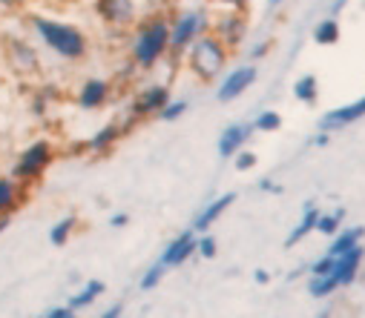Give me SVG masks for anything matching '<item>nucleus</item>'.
<instances>
[{
  "instance_id": "nucleus-31",
  "label": "nucleus",
  "mask_w": 365,
  "mask_h": 318,
  "mask_svg": "<svg viewBox=\"0 0 365 318\" xmlns=\"http://www.w3.org/2000/svg\"><path fill=\"white\" fill-rule=\"evenodd\" d=\"M216 253H219V244H216V238L210 235V233H205V235H199V244H196V255H202V258H216Z\"/></svg>"
},
{
  "instance_id": "nucleus-25",
  "label": "nucleus",
  "mask_w": 365,
  "mask_h": 318,
  "mask_svg": "<svg viewBox=\"0 0 365 318\" xmlns=\"http://www.w3.org/2000/svg\"><path fill=\"white\" fill-rule=\"evenodd\" d=\"M342 221H345V209H342V206H336V209H331V212H322L319 224H317V233L325 235V238H336L339 230H342Z\"/></svg>"
},
{
  "instance_id": "nucleus-40",
  "label": "nucleus",
  "mask_w": 365,
  "mask_h": 318,
  "mask_svg": "<svg viewBox=\"0 0 365 318\" xmlns=\"http://www.w3.org/2000/svg\"><path fill=\"white\" fill-rule=\"evenodd\" d=\"M130 224V216L127 212H115V216L110 218V227H115V230H121V227H127Z\"/></svg>"
},
{
  "instance_id": "nucleus-37",
  "label": "nucleus",
  "mask_w": 365,
  "mask_h": 318,
  "mask_svg": "<svg viewBox=\"0 0 365 318\" xmlns=\"http://www.w3.org/2000/svg\"><path fill=\"white\" fill-rule=\"evenodd\" d=\"M270 49H273V41H262V43H256V46L250 49V58H253V60H262Z\"/></svg>"
},
{
  "instance_id": "nucleus-45",
  "label": "nucleus",
  "mask_w": 365,
  "mask_h": 318,
  "mask_svg": "<svg viewBox=\"0 0 365 318\" xmlns=\"http://www.w3.org/2000/svg\"><path fill=\"white\" fill-rule=\"evenodd\" d=\"M282 4V0H267V6H279Z\"/></svg>"
},
{
  "instance_id": "nucleus-42",
  "label": "nucleus",
  "mask_w": 365,
  "mask_h": 318,
  "mask_svg": "<svg viewBox=\"0 0 365 318\" xmlns=\"http://www.w3.org/2000/svg\"><path fill=\"white\" fill-rule=\"evenodd\" d=\"M253 281H256L259 287H264V284H270V272H267V270H256V272H253Z\"/></svg>"
},
{
  "instance_id": "nucleus-14",
  "label": "nucleus",
  "mask_w": 365,
  "mask_h": 318,
  "mask_svg": "<svg viewBox=\"0 0 365 318\" xmlns=\"http://www.w3.org/2000/svg\"><path fill=\"white\" fill-rule=\"evenodd\" d=\"M133 124H135L133 118H130L127 124H115V121H113V124H104L98 132H93V135L83 141V149H86L89 155H107V152H113L115 144L127 135V129H130Z\"/></svg>"
},
{
  "instance_id": "nucleus-32",
  "label": "nucleus",
  "mask_w": 365,
  "mask_h": 318,
  "mask_svg": "<svg viewBox=\"0 0 365 318\" xmlns=\"http://www.w3.org/2000/svg\"><path fill=\"white\" fill-rule=\"evenodd\" d=\"M334 264H336V258H331V255H322V258H317V261L308 267V275H311V278H319V275H331V272H334Z\"/></svg>"
},
{
  "instance_id": "nucleus-41",
  "label": "nucleus",
  "mask_w": 365,
  "mask_h": 318,
  "mask_svg": "<svg viewBox=\"0 0 365 318\" xmlns=\"http://www.w3.org/2000/svg\"><path fill=\"white\" fill-rule=\"evenodd\" d=\"M311 144L322 149V147H328V144H331V135H328V132H317V135L311 138Z\"/></svg>"
},
{
  "instance_id": "nucleus-13",
  "label": "nucleus",
  "mask_w": 365,
  "mask_h": 318,
  "mask_svg": "<svg viewBox=\"0 0 365 318\" xmlns=\"http://www.w3.org/2000/svg\"><path fill=\"white\" fill-rule=\"evenodd\" d=\"M196 244H199V235L193 233V230H187V233H181V235H175L164 250H161V255H158V264L161 267H167V270H173V267H181V264H187L193 255H196Z\"/></svg>"
},
{
  "instance_id": "nucleus-20",
  "label": "nucleus",
  "mask_w": 365,
  "mask_h": 318,
  "mask_svg": "<svg viewBox=\"0 0 365 318\" xmlns=\"http://www.w3.org/2000/svg\"><path fill=\"white\" fill-rule=\"evenodd\" d=\"M104 290H107V284L104 281H98V278H89L86 284H81L72 295H69V301H66V307H72L75 312L78 309H86V307H93L101 295H104Z\"/></svg>"
},
{
  "instance_id": "nucleus-26",
  "label": "nucleus",
  "mask_w": 365,
  "mask_h": 318,
  "mask_svg": "<svg viewBox=\"0 0 365 318\" xmlns=\"http://www.w3.org/2000/svg\"><path fill=\"white\" fill-rule=\"evenodd\" d=\"M253 129L256 132H279L282 129V115L277 110H262L253 121Z\"/></svg>"
},
{
  "instance_id": "nucleus-1",
  "label": "nucleus",
  "mask_w": 365,
  "mask_h": 318,
  "mask_svg": "<svg viewBox=\"0 0 365 318\" xmlns=\"http://www.w3.org/2000/svg\"><path fill=\"white\" fill-rule=\"evenodd\" d=\"M29 29L35 32V38L61 60L69 63H81L89 55V38L81 26L66 23V21H55L46 15H29L26 18Z\"/></svg>"
},
{
  "instance_id": "nucleus-15",
  "label": "nucleus",
  "mask_w": 365,
  "mask_h": 318,
  "mask_svg": "<svg viewBox=\"0 0 365 318\" xmlns=\"http://www.w3.org/2000/svg\"><path fill=\"white\" fill-rule=\"evenodd\" d=\"M253 132H256L253 124H230V127H225L222 135H219V141H216L219 158H222V161H233V158L247 147V141H250Z\"/></svg>"
},
{
  "instance_id": "nucleus-19",
  "label": "nucleus",
  "mask_w": 365,
  "mask_h": 318,
  "mask_svg": "<svg viewBox=\"0 0 365 318\" xmlns=\"http://www.w3.org/2000/svg\"><path fill=\"white\" fill-rule=\"evenodd\" d=\"M319 216H322V209H319L314 201H308V203L302 206V218L294 224V230H291V233H288V238H285V247H297V244H302L311 233H317Z\"/></svg>"
},
{
  "instance_id": "nucleus-34",
  "label": "nucleus",
  "mask_w": 365,
  "mask_h": 318,
  "mask_svg": "<svg viewBox=\"0 0 365 318\" xmlns=\"http://www.w3.org/2000/svg\"><path fill=\"white\" fill-rule=\"evenodd\" d=\"M207 4L219 6L222 12L230 9V12H247V0H207Z\"/></svg>"
},
{
  "instance_id": "nucleus-47",
  "label": "nucleus",
  "mask_w": 365,
  "mask_h": 318,
  "mask_svg": "<svg viewBox=\"0 0 365 318\" xmlns=\"http://www.w3.org/2000/svg\"><path fill=\"white\" fill-rule=\"evenodd\" d=\"M0 80H4V69H0Z\"/></svg>"
},
{
  "instance_id": "nucleus-27",
  "label": "nucleus",
  "mask_w": 365,
  "mask_h": 318,
  "mask_svg": "<svg viewBox=\"0 0 365 318\" xmlns=\"http://www.w3.org/2000/svg\"><path fill=\"white\" fill-rule=\"evenodd\" d=\"M339 287L334 281V275H319V278H308V295L311 298H328L334 295Z\"/></svg>"
},
{
  "instance_id": "nucleus-21",
  "label": "nucleus",
  "mask_w": 365,
  "mask_h": 318,
  "mask_svg": "<svg viewBox=\"0 0 365 318\" xmlns=\"http://www.w3.org/2000/svg\"><path fill=\"white\" fill-rule=\"evenodd\" d=\"M362 238H365V227H345V230H339V235H336V238H331V244H328V253H325V255L339 258V255H345V253H351V250L362 247Z\"/></svg>"
},
{
  "instance_id": "nucleus-8",
  "label": "nucleus",
  "mask_w": 365,
  "mask_h": 318,
  "mask_svg": "<svg viewBox=\"0 0 365 318\" xmlns=\"http://www.w3.org/2000/svg\"><path fill=\"white\" fill-rule=\"evenodd\" d=\"M170 100H173V95H170L167 83H150V86L135 92V97L130 103V118L133 121H144V118H153V115L158 118Z\"/></svg>"
},
{
  "instance_id": "nucleus-2",
  "label": "nucleus",
  "mask_w": 365,
  "mask_h": 318,
  "mask_svg": "<svg viewBox=\"0 0 365 318\" xmlns=\"http://www.w3.org/2000/svg\"><path fill=\"white\" fill-rule=\"evenodd\" d=\"M170 52V18L147 15L130 35V60L138 72H150Z\"/></svg>"
},
{
  "instance_id": "nucleus-38",
  "label": "nucleus",
  "mask_w": 365,
  "mask_h": 318,
  "mask_svg": "<svg viewBox=\"0 0 365 318\" xmlns=\"http://www.w3.org/2000/svg\"><path fill=\"white\" fill-rule=\"evenodd\" d=\"M98 318H124V304H110Z\"/></svg>"
},
{
  "instance_id": "nucleus-30",
  "label": "nucleus",
  "mask_w": 365,
  "mask_h": 318,
  "mask_svg": "<svg viewBox=\"0 0 365 318\" xmlns=\"http://www.w3.org/2000/svg\"><path fill=\"white\" fill-rule=\"evenodd\" d=\"M49 106H52V95H49V89H38V92L32 95V100H29V112H32L35 118H46Z\"/></svg>"
},
{
  "instance_id": "nucleus-29",
  "label": "nucleus",
  "mask_w": 365,
  "mask_h": 318,
  "mask_svg": "<svg viewBox=\"0 0 365 318\" xmlns=\"http://www.w3.org/2000/svg\"><path fill=\"white\" fill-rule=\"evenodd\" d=\"M190 110V100L187 97H173L167 106H164V110H161V121H167V124H173V121H178L181 115H185Z\"/></svg>"
},
{
  "instance_id": "nucleus-43",
  "label": "nucleus",
  "mask_w": 365,
  "mask_h": 318,
  "mask_svg": "<svg viewBox=\"0 0 365 318\" xmlns=\"http://www.w3.org/2000/svg\"><path fill=\"white\" fill-rule=\"evenodd\" d=\"M345 4H348V0H334V4H331V18H336L345 9Z\"/></svg>"
},
{
  "instance_id": "nucleus-7",
  "label": "nucleus",
  "mask_w": 365,
  "mask_h": 318,
  "mask_svg": "<svg viewBox=\"0 0 365 318\" xmlns=\"http://www.w3.org/2000/svg\"><path fill=\"white\" fill-rule=\"evenodd\" d=\"M96 15L107 29L115 32H130L147 18L141 0H96Z\"/></svg>"
},
{
  "instance_id": "nucleus-18",
  "label": "nucleus",
  "mask_w": 365,
  "mask_h": 318,
  "mask_svg": "<svg viewBox=\"0 0 365 318\" xmlns=\"http://www.w3.org/2000/svg\"><path fill=\"white\" fill-rule=\"evenodd\" d=\"M362 261H365V247H356V250H351V253H345V255L336 258L331 275H334V281H336L339 290H342V287H351V284L359 278Z\"/></svg>"
},
{
  "instance_id": "nucleus-4",
  "label": "nucleus",
  "mask_w": 365,
  "mask_h": 318,
  "mask_svg": "<svg viewBox=\"0 0 365 318\" xmlns=\"http://www.w3.org/2000/svg\"><path fill=\"white\" fill-rule=\"evenodd\" d=\"M213 32V18L205 9H181L170 18V52L185 55L199 38Z\"/></svg>"
},
{
  "instance_id": "nucleus-22",
  "label": "nucleus",
  "mask_w": 365,
  "mask_h": 318,
  "mask_svg": "<svg viewBox=\"0 0 365 318\" xmlns=\"http://www.w3.org/2000/svg\"><path fill=\"white\" fill-rule=\"evenodd\" d=\"M311 38H314V43L317 46H334V43H339V38H342V29H339V21L336 18H322L317 26H314V32H311Z\"/></svg>"
},
{
  "instance_id": "nucleus-17",
  "label": "nucleus",
  "mask_w": 365,
  "mask_h": 318,
  "mask_svg": "<svg viewBox=\"0 0 365 318\" xmlns=\"http://www.w3.org/2000/svg\"><path fill=\"white\" fill-rule=\"evenodd\" d=\"M26 201V186L18 184L12 175L0 172V218H12V212H18Z\"/></svg>"
},
{
  "instance_id": "nucleus-16",
  "label": "nucleus",
  "mask_w": 365,
  "mask_h": 318,
  "mask_svg": "<svg viewBox=\"0 0 365 318\" xmlns=\"http://www.w3.org/2000/svg\"><path fill=\"white\" fill-rule=\"evenodd\" d=\"M233 201H236V192H225V195L207 201V203L199 209V216L193 218V233H196V235H205V233L225 216V212L233 206Z\"/></svg>"
},
{
  "instance_id": "nucleus-36",
  "label": "nucleus",
  "mask_w": 365,
  "mask_h": 318,
  "mask_svg": "<svg viewBox=\"0 0 365 318\" xmlns=\"http://www.w3.org/2000/svg\"><path fill=\"white\" fill-rule=\"evenodd\" d=\"M259 189L270 192V195H282V184H277L273 178H259Z\"/></svg>"
},
{
  "instance_id": "nucleus-39",
  "label": "nucleus",
  "mask_w": 365,
  "mask_h": 318,
  "mask_svg": "<svg viewBox=\"0 0 365 318\" xmlns=\"http://www.w3.org/2000/svg\"><path fill=\"white\" fill-rule=\"evenodd\" d=\"M26 0H0V12H18Z\"/></svg>"
},
{
  "instance_id": "nucleus-46",
  "label": "nucleus",
  "mask_w": 365,
  "mask_h": 318,
  "mask_svg": "<svg viewBox=\"0 0 365 318\" xmlns=\"http://www.w3.org/2000/svg\"><path fill=\"white\" fill-rule=\"evenodd\" d=\"M317 318H331V315H328V312H319V315H317Z\"/></svg>"
},
{
  "instance_id": "nucleus-24",
  "label": "nucleus",
  "mask_w": 365,
  "mask_h": 318,
  "mask_svg": "<svg viewBox=\"0 0 365 318\" xmlns=\"http://www.w3.org/2000/svg\"><path fill=\"white\" fill-rule=\"evenodd\" d=\"M294 97L299 100V103H317L319 100V80H317V75H302V78H297L294 80Z\"/></svg>"
},
{
  "instance_id": "nucleus-48",
  "label": "nucleus",
  "mask_w": 365,
  "mask_h": 318,
  "mask_svg": "<svg viewBox=\"0 0 365 318\" xmlns=\"http://www.w3.org/2000/svg\"><path fill=\"white\" fill-rule=\"evenodd\" d=\"M41 318H43V315H41Z\"/></svg>"
},
{
  "instance_id": "nucleus-12",
  "label": "nucleus",
  "mask_w": 365,
  "mask_h": 318,
  "mask_svg": "<svg viewBox=\"0 0 365 318\" xmlns=\"http://www.w3.org/2000/svg\"><path fill=\"white\" fill-rule=\"evenodd\" d=\"M362 118H365V95L351 100V103H345V106H336V110H328L319 118V132L331 135V132H339V129H345V127H351V124H356Z\"/></svg>"
},
{
  "instance_id": "nucleus-28",
  "label": "nucleus",
  "mask_w": 365,
  "mask_h": 318,
  "mask_svg": "<svg viewBox=\"0 0 365 318\" xmlns=\"http://www.w3.org/2000/svg\"><path fill=\"white\" fill-rule=\"evenodd\" d=\"M164 275H167V267H161L158 261L155 264H150L147 270H144V275L138 278V287L147 292V290H155L161 281H164Z\"/></svg>"
},
{
  "instance_id": "nucleus-35",
  "label": "nucleus",
  "mask_w": 365,
  "mask_h": 318,
  "mask_svg": "<svg viewBox=\"0 0 365 318\" xmlns=\"http://www.w3.org/2000/svg\"><path fill=\"white\" fill-rule=\"evenodd\" d=\"M43 318H78V312L72 309V307H52V309H46L43 312Z\"/></svg>"
},
{
  "instance_id": "nucleus-3",
  "label": "nucleus",
  "mask_w": 365,
  "mask_h": 318,
  "mask_svg": "<svg viewBox=\"0 0 365 318\" xmlns=\"http://www.w3.org/2000/svg\"><path fill=\"white\" fill-rule=\"evenodd\" d=\"M230 49L210 32L205 38H199L187 52H185V66L187 72L199 80V83H213L216 78H222V72L230 63Z\"/></svg>"
},
{
  "instance_id": "nucleus-44",
  "label": "nucleus",
  "mask_w": 365,
  "mask_h": 318,
  "mask_svg": "<svg viewBox=\"0 0 365 318\" xmlns=\"http://www.w3.org/2000/svg\"><path fill=\"white\" fill-rule=\"evenodd\" d=\"M6 227H9V218H0V233H4Z\"/></svg>"
},
{
  "instance_id": "nucleus-6",
  "label": "nucleus",
  "mask_w": 365,
  "mask_h": 318,
  "mask_svg": "<svg viewBox=\"0 0 365 318\" xmlns=\"http://www.w3.org/2000/svg\"><path fill=\"white\" fill-rule=\"evenodd\" d=\"M0 52H4V63L9 72H15L18 78H35L43 72V60L38 46L24 38V35H4L0 41Z\"/></svg>"
},
{
  "instance_id": "nucleus-9",
  "label": "nucleus",
  "mask_w": 365,
  "mask_h": 318,
  "mask_svg": "<svg viewBox=\"0 0 365 318\" xmlns=\"http://www.w3.org/2000/svg\"><path fill=\"white\" fill-rule=\"evenodd\" d=\"M259 78V69L256 63H242V66H233L225 72V78L219 80L216 86V100L219 103H233L236 97H242Z\"/></svg>"
},
{
  "instance_id": "nucleus-5",
  "label": "nucleus",
  "mask_w": 365,
  "mask_h": 318,
  "mask_svg": "<svg viewBox=\"0 0 365 318\" xmlns=\"http://www.w3.org/2000/svg\"><path fill=\"white\" fill-rule=\"evenodd\" d=\"M55 155H58L55 144H52V141H46V138H38V141L26 144V147L18 152V158H15L12 172H9V175H12L18 184H24V186L29 189L32 184H38V181L46 175V169L52 166Z\"/></svg>"
},
{
  "instance_id": "nucleus-23",
  "label": "nucleus",
  "mask_w": 365,
  "mask_h": 318,
  "mask_svg": "<svg viewBox=\"0 0 365 318\" xmlns=\"http://www.w3.org/2000/svg\"><path fill=\"white\" fill-rule=\"evenodd\" d=\"M78 224H81V221H78L75 216H63L61 221H55L52 230H49V244H52V247H66L69 238L75 235Z\"/></svg>"
},
{
  "instance_id": "nucleus-10",
  "label": "nucleus",
  "mask_w": 365,
  "mask_h": 318,
  "mask_svg": "<svg viewBox=\"0 0 365 318\" xmlns=\"http://www.w3.org/2000/svg\"><path fill=\"white\" fill-rule=\"evenodd\" d=\"M213 35H216L230 52L239 49V46L245 43V38H247V18H245V12H230V9L219 12V15L213 18Z\"/></svg>"
},
{
  "instance_id": "nucleus-11",
  "label": "nucleus",
  "mask_w": 365,
  "mask_h": 318,
  "mask_svg": "<svg viewBox=\"0 0 365 318\" xmlns=\"http://www.w3.org/2000/svg\"><path fill=\"white\" fill-rule=\"evenodd\" d=\"M110 97H113V83L107 78H86L75 92V103L83 112L104 110V106L110 103Z\"/></svg>"
},
{
  "instance_id": "nucleus-33",
  "label": "nucleus",
  "mask_w": 365,
  "mask_h": 318,
  "mask_svg": "<svg viewBox=\"0 0 365 318\" xmlns=\"http://www.w3.org/2000/svg\"><path fill=\"white\" fill-rule=\"evenodd\" d=\"M256 164H259V155H256V152H250V149H242V152L233 158L236 172H250Z\"/></svg>"
}]
</instances>
